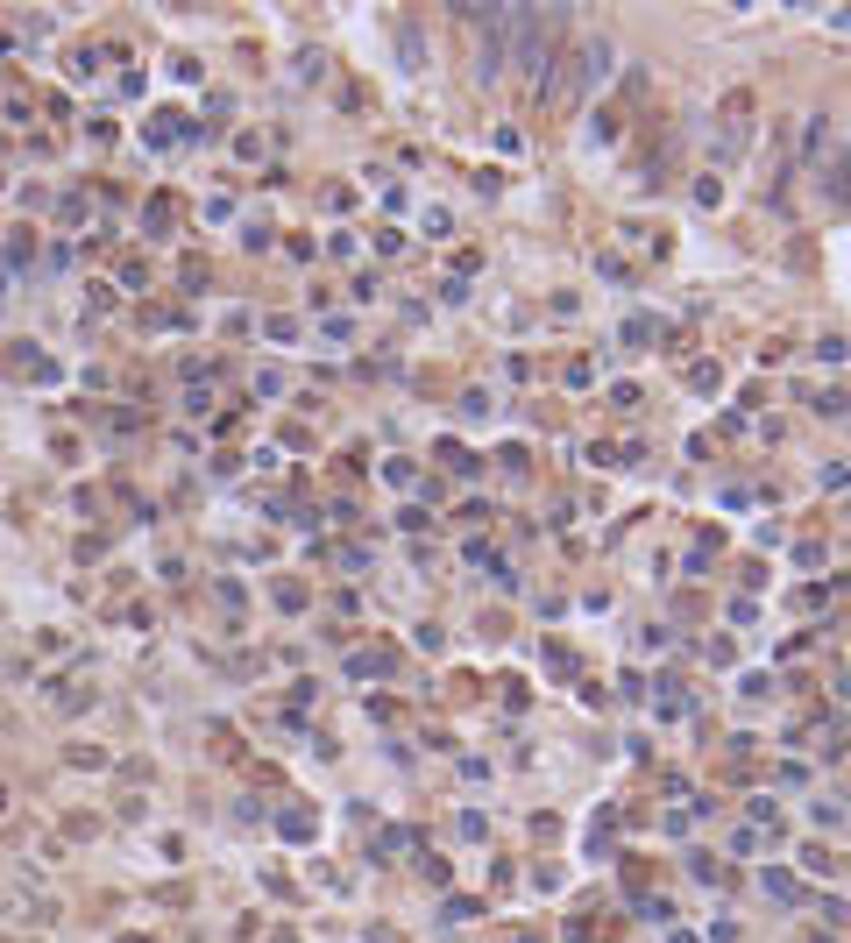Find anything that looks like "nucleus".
<instances>
[{"label": "nucleus", "mask_w": 851, "mask_h": 943, "mask_svg": "<svg viewBox=\"0 0 851 943\" xmlns=\"http://www.w3.org/2000/svg\"><path fill=\"white\" fill-rule=\"evenodd\" d=\"M36 256H43V234H36V227H15V234H8V270H29Z\"/></svg>", "instance_id": "7"}, {"label": "nucleus", "mask_w": 851, "mask_h": 943, "mask_svg": "<svg viewBox=\"0 0 851 943\" xmlns=\"http://www.w3.org/2000/svg\"><path fill=\"white\" fill-rule=\"evenodd\" d=\"M298 78H313V86H320V78H327V50H298Z\"/></svg>", "instance_id": "16"}, {"label": "nucleus", "mask_w": 851, "mask_h": 943, "mask_svg": "<svg viewBox=\"0 0 851 943\" xmlns=\"http://www.w3.org/2000/svg\"><path fill=\"white\" fill-rule=\"evenodd\" d=\"M816 178H823V199H830V213H851V156H830V164H823Z\"/></svg>", "instance_id": "5"}, {"label": "nucleus", "mask_w": 851, "mask_h": 943, "mask_svg": "<svg viewBox=\"0 0 851 943\" xmlns=\"http://www.w3.org/2000/svg\"><path fill=\"white\" fill-rule=\"evenodd\" d=\"M270 596H277V603H284V610H305V589H298V582H277V589H270Z\"/></svg>", "instance_id": "23"}, {"label": "nucleus", "mask_w": 851, "mask_h": 943, "mask_svg": "<svg viewBox=\"0 0 851 943\" xmlns=\"http://www.w3.org/2000/svg\"><path fill=\"white\" fill-rule=\"evenodd\" d=\"M8 816H15V780L0 773V823H8Z\"/></svg>", "instance_id": "24"}, {"label": "nucleus", "mask_w": 851, "mask_h": 943, "mask_svg": "<svg viewBox=\"0 0 851 943\" xmlns=\"http://www.w3.org/2000/svg\"><path fill=\"white\" fill-rule=\"evenodd\" d=\"M270 242H277V234H270V220H249V227H242V249H249V256H263Z\"/></svg>", "instance_id": "15"}, {"label": "nucleus", "mask_w": 851, "mask_h": 943, "mask_svg": "<svg viewBox=\"0 0 851 943\" xmlns=\"http://www.w3.org/2000/svg\"><path fill=\"white\" fill-rule=\"evenodd\" d=\"M15 185V164H8V156H0V192H8Z\"/></svg>", "instance_id": "25"}, {"label": "nucleus", "mask_w": 851, "mask_h": 943, "mask_svg": "<svg viewBox=\"0 0 851 943\" xmlns=\"http://www.w3.org/2000/svg\"><path fill=\"white\" fill-rule=\"evenodd\" d=\"M263 334H270L277 348H298V320H291V312H270V320H263Z\"/></svg>", "instance_id": "13"}, {"label": "nucleus", "mask_w": 851, "mask_h": 943, "mask_svg": "<svg viewBox=\"0 0 851 943\" xmlns=\"http://www.w3.org/2000/svg\"><path fill=\"white\" fill-rule=\"evenodd\" d=\"M277 830H284V837H313V816H305V809H284Z\"/></svg>", "instance_id": "21"}, {"label": "nucleus", "mask_w": 851, "mask_h": 943, "mask_svg": "<svg viewBox=\"0 0 851 943\" xmlns=\"http://www.w3.org/2000/svg\"><path fill=\"white\" fill-rule=\"evenodd\" d=\"M107 759H114V752H107V745H86V738H71V745H64V766H93V773H100Z\"/></svg>", "instance_id": "8"}, {"label": "nucleus", "mask_w": 851, "mask_h": 943, "mask_svg": "<svg viewBox=\"0 0 851 943\" xmlns=\"http://www.w3.org/2000/svg\"><path fill=\"white\" fill-rule=\"evenodd\" d=\"M93 702H100V688L86 681V667H71V674H50V681H43V710H50V717H86Z\"/></svg>", "instance_id": "4"}, {"label": "nucleus", "mask_w": 851, "mask_h": 943, "mask_svg": "<svg viewBox=\"0 0 851 943\" xmlns=\"http://www.w3.org/2000/svg\"><path fill=\"white\" fill-rule=\"evenodd\" d=\"M29 156H36V164H50V156H57V135H50V128H29Z\"/></svg>", "instance_id": "17"}, {"label": "nucleus", "mask_w": 851, "mask_h": 943, "mask_svg": "<svg viewBox=\"0 0 851 943\" xmlns=\"http://www.w3.org/2000/svg\"><path fill=\"white\" fill-rule=\"evenodd\" d=\"M809 405H816V412H830V419H844V412H851V383H830L823 398H809Z\"/></svg>", "instance_id": "12"}, {"label": "nucleus", "mask_w": 851, "mask_h": 943, "mask_svg": "<svg viewBox=\"0 0 851 943\" xmlns=\"http://www.w3.org/2000/svg\"><path fill=\"white\" fill-rule=\"evenodd\" d=\"M142 284H149V263L128 256V263H121V291H142Z\"/></svg>", "instance_id": "18"}, {"label": "nucleus", "mask_w": 851, "mask_h": 943, "mask_svg": "<svg viewBox=\"0 0 851 943\" xmlns=\"http://www.w3.org/2000/svg\"><path fill=\"white\" fill-rule=\"evenodd\" d=\"M206 284H213V263L206 256H185L178 263V291H206Z\"/></svg>", "instance_id": "9"}, {"label": "nucleus", "mask_w": 851, "mask_h": 943, "mask_svg": "<svg viewBox=\"0 0 851 943\" xmlns=\"http://www.w3.org/2000/svg\"><path fill=\"white\" fill-rule=\"evenodd\" d=\"M64 71H71V78H100V71H107V50H71Z\"/></svg>", "instance_id": "10"}, {"label": "nucleus", "mask_w": 851, "mask_h": 943, "mask_svg": "<svg viewBox=\"0 0 851 943\" xmlns=\"http://www.w3.org/2000/svg\"><path fill=\"white\" fill-rule=\"evenodd\" d=\"M688 383H695V390H717V383H724V369H717V362H695V369H688Z\"/></svg>", "instance_id": "20"}, {"label": "nucleus", "mask_w": 851, "mask_h": 943, "mask_svg": "<svg viewBox=\"0 0 851 943\" xmlns=\"http://www.w3.org/2000/svg\"><path fill=\"white\" fill-rule=\"evenodd\" d=\"M0 121H8V128H29V121H36V100H29V93H8V100H0Z\"/></svg>", "instance_id": "11"}, {"label": "nucleus", "mask_w": 851, "mask_h": 943, "mask_svg": "<svg viewBox=\"0 0 851 943\" xmlns=\"http://www.w3.org/2000/svg\"><path fill=\"white\" fill-rule=\"evenodd\" d=\"M114 93H121V100H135V93H142V71H135V64H121V71H114Z\"/></svg>", "instance_id": "19"}, {"label": "nucleus", "mask_w": 851, "mask_h": 943, "mask_svg": "<svg viewBox=\"0 0 851 943\" xmlns=\"http://www.w3.org/2000/svg\"><path fill=\"white\" fill-rule=\"evenodd\" d=\"M511 15V57H518V71L525 78H547V64L561 57L554 43H561V15H532V8H504Z\"/></svg>", "instance_id": "2"}, {"label": "nucleus", "mask_w": 851, "mask_h": 943, "mask_svg": "<svg viewBox=\"0 0 851 943\" xmlns=\"http://www.w3.org/2000/svg\"><path fill=\"white\" fill-rule=\"evenodd\" d=\"M15 206H22V213H43V206H50V185H36V178L15 185Z\"/></svg>", "instance_id": "14"}, {"label": "nucleus", "mask_w": 851, "mask_h": 943, "mask_svg": "<svg viewBox=\"0 0 851 943\" xmlns=\"http://www.w3.org/2000/svg\"><path fill=\"white\" fill-rule=\"evenodd\" d=\"M752 121H759V100H752L745 86H731V93L717 100V164H738V156H745Z\"/></svg>", "instance_id": "3"}, {"label": "nucleus", "mask_w": 851, "mask_h": 943, "mask_svg": "<svg viewBox=\"0 0 851 943\" xmlns=\"http://www.w3.org/2000/svg\"><path fill=\"white\" fill-rule=\"evenodd\" d=\"M171 220H178V192H149L142 199V234H149V242H164Z\"/></svg>", "instance_id": "6"}, {"label": "nucleus", "mask_w": 851, "mask_h": 943, "mask_svg": "<svg viewBox=\"0 0 851 943\" xmlns=\"http://www.w3.org/2000/svg\"><path fill=\"white\" fill-rule=\"evenodd\" d=\"M603 78H610V43H603V36L561 50V57L547 64V78H539V114H547V121H568V114L589 100V86H603Z\"/></svg>", "instance_id": "1"}, {"label": "nucleus", "mask_w": 851, "mask_h": 943, "mask_svg": "<svg viewBox=\"0 0 851 943\" xmlns=\"http://www.w3.org/2000/svg\"><path fill=\"white\" fill-rule=\"evenodd\" d=\"M43 121H57V128H64V121H71V100H64V93H50V100H43Z\"/></svg>", "instance_id": "22"}]
</instances>
